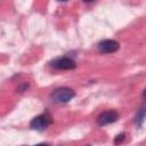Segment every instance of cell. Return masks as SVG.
Returning a JSON list of instances; mask_svg holds the SVG:
<instances>
[{
    "label": "cell",
    "instance_id": "obj_7",
    "mask_svg": "<svg viewBox=\"0 0 146 146\" xmlns=\"http://www.w3.org/2000/svg\"><path fill=\"white\" fill-rule=\"evenodd\" d=\"M86 2H91V1H94V0H84Z\"/></svg>",
    "mask_w": 146,
    "mask_h": 146
},
{
    "label": "cell",
    "instance_id": "obj_8",
    "mask_svg": "<svg viewBox=\"0 0 146 146\" xmlns=\"http://www.w3.org/2000/svg\"><path fill=\"white\" fill-rule=\"evenodd\" d=\"M58 1H66V0H58Z\"/></svg>",
    "mask_w": 146,
    "mask_h": 146
},
{
    "label": "cell",
    "instance_id": "obj_1",
    "mask_svg": "<svg viewBox=\"0 0 146 146\" xmlns=\"http://www.w3.org/2000/svg\"><path fill=\"white\" fill-rule=\"evenodd\" d=\"M74 96H75V92H74L71 88L60 87V88L55 89V90L51 92L50 98H51V100H52L54 103L64 104V103L70 102Z\"/></svg>",
    "mask_w": 146,
    "mask_h": 146
},
{
    "label": "cell",
    "instance_id": "obj_4",
    "mask_svg": "<svg viewBox=\"0 0 146 146\" xmlns=\"http://www.w3.org/2000/svg\"><path fill=\"white\" fill-rule=\"evenodd\" d=\"M119 119V114L116 111H106L98 115L97 117V124L98 125H106L110 123L115 122Z\"/></svg>",
    "mask_w": 146,
    "mask_h": 146
},
{
    "label": "cell",
    "instance_id": "obj_2",
    "mask_svg": "<svg viewBox=\"0 0 146 146\" xmlns=\"http://www.w3.org/2000/svg\"><path fill=\"white\" fill-rule=\"evenodd\" d=\"M52 123V119L51 116L48 114V113H43V114H40L38 116H35L31 123H30V127L34 130H44L46 128H48L50 124Z\"/></svg>",
    "mask_w": 146,
    "mask_h": 146
},
{
    "label": "cell",
    "instance_id": "obj_6",
    "mask_svg": "<svg viewBox=\"0 0 146 146\" xmlns=\"http://www.w3.org/2000/svg\"><path fill=\"white\" fill-rule=\"evenodd\" d=\"M124 136H125L124 133H120V135H117V136H116V138L114 139V143H115V144H117V143H121V141L124 139Z\"/></svg>",
    "mask_w": 146,
    "mask_h": 146
},
{
    "label": "cell",
    "instance_id": "obj_5",
    "mask_svg": "<svg viewBox=\"0 0 146 146\" xmlns=\"http://www.w3.org/2000/svg\"><path fill=\"white\" fill-rule=\"evenodd\" d=\"M119 48H120V43L116 42L115 40H103L98 43V50L105 54L115 52L116 50H119Z\"/></svg>",
    "mask_w": 146,
    "mask_h": 146
},
{
    "label": "cell",
    "instance_id": "obj_3",
    "mask_svg": "<svg viewBox=\"0 0 146 146\" xmlns=\"http://www.w3.org/2000/svg\"><path fill=\"white\" fill-rule=\"evenodd\" d=\"M50 65L57 70H73L75 68L76 64L70 57H59L50 62Z\"/></svg>",
    "mask_w": 146,
    "mask_h": 146
}]
</instances>
